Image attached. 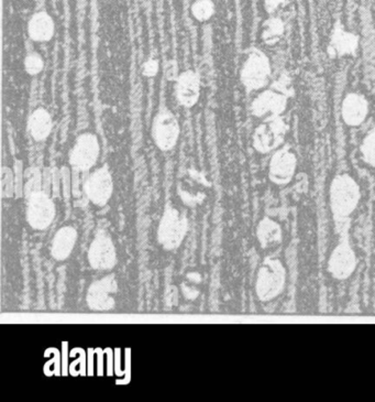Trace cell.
<instances>
[{"instance_id":"obj_1","label":"cell","mask_w":375,"mask_h":402,"mask_svg":"<svg viewBox=\"0 0 375 402\" xmlns=\"http://www.w3.org/2000/svg\"><path fill=\"white\" fill-rule=\"evenodd\" d=\"M360 199V188L354 179L348 175L335 178L330 185L329 200L336 224L348 221L351 214L356 211Z\"/></svg>"},{"instance_id":"obj_2","label":"cell","mask_w":375,"mask_h":402,"mask_svg":"<svg viewBox=\"0 0 375 402\" xmlns=\"http://www.w3.org/2000/svg\"><path fill=\"white\" fill-rule=\"evenodd\" d=\"M286 270L280 260L266 258L256 276V292L261 301H272L284 291Z\"/></svg>"},{"instance_id":"obj_3","label":"cell","mask_w":375,"mask_h":402,"mask_svg":"<svg viewBox=\"0 0 375 402\" xmlns=\"http://www.w3.org/2000/svg\"><path fill=\"white\" fill-rule=\"evenodd\" d=\"M271 76L270 60L263 52L252 48L240 72V81L246 91H258L268 84Z\"/></svg>"},{"instance_id":"obj_4","label":"cell","mask_w":375,"mask_h":402,"mask_svg":"<svg viewBox=\"0 0 375 402\" xmlns=\"http://www.w3.org/2000/svg\"><path fill=\"white\" fill-rule=\"evenodd\" d=\"M188 229V222L184 214L172 206H166L158 225V239L168 251L180 247Z\"/></svg>"},{"instance_id":"obj_5","label":"cell","mask_w":375,"mask_h":402,"mask_svg":"<svg viewBox=\"0 0 375 402\" xmlns=\"http://www.w3.org/2000/svg\"><path fill=\"white\" fill-rule=\"evenodd\" d=\"M99 140L94 134L85 133L78 136L70 151V165L72 169L87 173L96 165L99 158Z\"/></svg>"},{"instance_id":"obj_6","label":"cell","mask_w":375,"mask_h":402,"mask_svg":"<svg viewBox=\"0 0 375 402\" xmlns=\"http://www.w3.org/2000/svg\"><path fill=\"white\" fill-rule=\"evenodd\" d=\"M152 138L162 151H170L178 145L180 135V123L172 112L161 111L156 114L152 123Z\"/></svg>"},{"instance_id":"obj_7","label":"cell","mask_w":375,"mask_h":402,"mask_svg":"<svg viewBox=\"0 0 375 402\" xmlns=\"http://www.w3.org/2000/svg\"><path fill=\"white\" fill-rule=\"evenodd\" d=\"M358 259L351 246L348 234H344L328 260V271L337 280H346L354 275Z\"/></svg>"},{"instance_id":"obj_8","label":"cell","mask_w":375,"mask_h":402,"mask_svg":"<svg viewBox=\"0 0 375 402\" xmlns=\"http://www.w3.org/2000/svg\"><path fill=\"white\" fill-rule=\"evenodd\" d=\"M27 221L33 229H47L55 217V205L50 194L37 192L28 197Z\"/></svg>"},{"instance_id":"obj_9","label":"cell","mask_w":375,"mask_h":402,"mask_svg":"<svg viewBox=\"0 0 375 402\" xmlns=\"http://www.w3.org/2000/svg\"><path fill=\"white\" fill-rule=\"evenodd\" d=\"M84 193L87 200L97 206H105L114 192V181L107 165L94 171L84 180Z\"/></svg>"},{"instance_id":"obj_10","label":"cell","mask_w":375,"mask_h":402,"mask_svg":"<svg viewBox=\"0 0 375 402\" xmlns=\"http://www.w3.org/2000/svg\"><path fill=\"white\" fill-rule=\"evenodd\" d=\"M266 121L256 128L254 135V147L261 153H268L281 145L288 129L280 116H271Z\"/></svg>"},{"instance_id":"obj_11","label":"cell","mask_w":375,"mask_h":402,"mask_svg":"<svg viewBox=\"0 0 375 402\" xmlns=\"http://www.w3.org/2000/svg\"><path fill=\"white\" fill-rule=\"evenodd\" d=\"M88 261L94 269L110 270L115 267L117 254L107 232L99 231L96 234L88 251Z\"/></svg>"},{"instance_id":"obj_12","label":"cell","mask_w":375,"mask_h":402,"mask_svg":"<svg viewBox=\"0 0 375 402\" xmlns=\"http://www.w3.org/2000/svg\"><path fill=\"white\" fill-rule=\"evenodd\" d=\"M117 281L112 275L94 282L88 289L86 297L88 307L97 311H109L114 309L116 302L112 295L117 292Z\"/></svg>"},{"instance_id":"obj_13","label":"cell","mask_w":375,"mask_h":402,"mask_svg":"<svg viewBox=\"0 0 375 402\" xmlns=\"http://www.w3.org/2000/svg\"><path fill=\"white\" fill-rule=\"evenodd\" d=\"M200 74L192 70L182 72L175 81V97L178 103L185 108H192L198 103L200 97Z\"/></svg>"},{"instance_id":"obj_14","label":"cell","mask_w":375,"mask_h":402,"mask_svg":"<svg viewBox=\"0 0 375 402\" xmlns=\"http://www.w3.org/2000/svg\"><path fill=\"white\" fill-rule=\"evenodd\" d=\"M298 160L290 150H278L273 155L268 167V178L273 183L278 185H286L292 181L295 175Z\"/></svg>"},{"instance_id":"obj_15","label":"cell","mask_w":375,"mask_h":402,"mask_svg":"<svg viewBox=\"0 0 375 402\" xmlns=\"http://www.w3.org/2000/svg\"><path fill=\"white\" fill-rule=\"evenodd\" d=\"M359 45V38L352 32L346 31L340 21L335 25L330 36L328 53L330 58L354 55Z\"/></svg>"},{"instance_id":"obj_16","label":"cell","mask_w":375,"mask_h":402,"mask_svg":"<svg viewBox=\"0 0 375 402\" xmlns=\"http://www.w3.org/2000/svg\"><path fill=\"white\" fill-rule=\"evenodd\" d=\"M286 105H288V96L270 89L261 93L252 102L251 113L256 117H262L266 114H271V116H280L286 111Z\"/></svg>"},{"instance_id":"obj_17","label":"cell","mask_w":375,"mask_h":402,"mask_svg":"<svg viewBox=\"0 0 375 402\" xmlns=\"http://www.w3.org/2000/svg\"><path fill=\"white\" fill-rule=\"evenodd\" d=\"M369 112V104L364 96L360 94L351 93L347 95L342 103L341 114L347 125L360 126L366 121Z\"/></svg>"},{"instance_id":"obj_18","label":"cell","mask_w":375,"mask_h":402,"mask_svg":"<svg viewBox=\"0 0 375 402\" xmlns=\"http://www.w3.org/2000/svg\"><path fill=\"white\" fill-rule=\"evenodd\" d=\"M55 32L54 20L47 11H38L28 23V35L34 42H49Z\"/></svg>"},{"instance_id":"obj_19","label":"cell","mask_w":375,"mask_h":402,"mask_svg":"<svg viewBox=\"0 0 375 402\" xmlns=\"http://www.w3.org/2000/svg\"><path fill=\"white\" fill-rule=\"evenodd\" d=\"M52 129H53V119L51 114L43 107L34 109L28 119V131L32 139L41 143L49 138Z\"/></svg>"},{"instance_id":"obj_20","label":"cell","mask_w":375,"mask_h":402,"mask_svg":"<svg viewBox=\"0 0 375 402\" xmlns=\"http://www.w3.org/2000/svg\"><path fill=\"white\" fill-rule=\"evenodd\" d=\"M77 232L72 226H65L58 231L52 241L51 255L54 259L65 260L75 247Z\"/></svg>"},{"instance_id":"obj_21","label":"cell","mask_w":375,"mask_h":402,"mask_svg":"<svg viewBox=\"0 0 375 402\" xmlns=\"http://www.w3.org/2000/svg\"><path fill=\"white\" fill-rule=\"evenodd\" d=\"M256 238L263 248L280 244L283 238L282 227L276 221L264 217L256 227Z\"/></svg>"},{"instance_id":"obj_22","label":"cell","mask_w":375,"mask_h":402,"mask_svg":"<svg viewBox=\"0 0 375 402\" xmlns=\"http://www.w3.org/2000/svg\"><path fill=\"white\" fill-rule=\"evenodd\" d=\"M284 32V23L278 17L270 18L263 25L262 38L268 45L276 43Z\"/></svg>"},{"instance_id":"obj_23","label":"cell","mask_w":375,"mask_h":402,"mask_svg":"<svg viewBox=\"0 0 375 402\" xmlns=\"http://www.w3.org/2000/svg\"><path fill=\"white\" fill-rule=\"evenodd\" d=\"M214 11L216 7L212 0H195L190 7L192 17L200 23L210 20L214 15Z\"/></svg>"},{"instance_id":"obj_24","label":"cell","mask_w":375,"mask_h":402,"mask_svg":"<svg viewBox=\"0 0 375 402\" xmlns=\"http://www.w3.org/2000/svg\"><path fill=\"white\" fill-rule=\"evenodd\" d=\"M27 178V183L25 184L23 194L26 197H31L32 194L37 192L43 191L42 190V172L39 168H30L25 173Z\"/></svg>"},{"instance_id":"obj_25","label":"cell","mask_w":375,"mask_h":402,"mask_svg":"<svg viewBox=\"0 0 375 402\" xmlns=\"http://www.w3.org/2000/svg\"><path fill=\"white\" fill-rule=\"evenodd\" d=\"M363 160L371 167H375V126L361 145Z\"/></svg>"},{"instance_id":"obj_26","label":"cell","mask_w":375,"mask_h":402,"mask_svg":"<svg viewBox=\"0 0 375 402\" xmlns=\"http://www.w3.org/2000/svg\"><path fill=\"white\" fill-rule=\"evenodd\" d=\"M43 69L44 61L43 58L41 57V54L36 51L30 52V53L27 54V57H26L25 59V71L27 72L29 75H38V74L41 73Z\"/></svg>"},{"instance_id":"obj_27","label":"cell","mask_w":375,"mask_h":402,"mask_svg":"<svg viewBox=\"0 0 375 402\" xmlns=\"http://www.w3.org/2000/svg\"><path fill=\"white\" fill-rule=\"evenodd\" d=\"M3 195L4 197H13V194H16L15 188V175L13 171L8 167H4L3 169Z\"/></svg>"},{"instance_id":"obj_28","label":"cell","mask_w":375,"mask_h":402,"mask_svg":"<svg viewBox=\"0 0 375 402\" xmlns=\"http://www.w3.org/2000/svg\"><path fill=\"white\" fill-rule=\"evenodd\" d=\"M13 175H15V188H16V197L20 199L23 195V190H25V184H23V179H25V172H23V163L21 160H16L15 165H13Z\"/></svg>"},{"instance_id":"obj_29","label":"cell","mask_w":375,"mask_h":402,"mask_svg":"<svg viewBox=\"0 0 375 402\" xmlns=\"http://www.w3.org/2000/svg\"><path fill=\"white\" fill-rule=\"evenodd\" d=\"M62 192L66 202L70 201L72 194V170L67 167L61 168Z\"/></svg>"},{"instance_id":"obj_30","label":"cell","mask_w":375,"mask_h":402,"mask_svg":"<svg viewBox=\"0 0 375 402\" xmlns=\"http://www.w3.org/2000/svg\"><path fill=\"white\" fill-rule=\"evenodd\" d=\"M62 175L61 169L52 168V194L53 197H59L61 195Z\"/></svg>"},{"instance_id":"obj_31","label":"cell","mask_w":375,"mask_h":402,"mask_svg":"<svg viewBox=\"0 0 375 402\" xmlns=\"http://www.w3.org/2000/svg\"><path fill=\"white\" fill-rule=\"evenodd\" d=\"M273 89L276 91H280L281 93L284 94L288 97L293 95L292 84L286 76H282L278 81H276L273 85Z\"/></svg>"},{"instance_id":"obj_32","label":"cell","mask_w":375,"mask_h":402,"mask_svg":"<svg viewBox=\"0 0 375 402\" xmlns=\"http://www.w3.org/2000/svg\"><path fill=\"white\" fill-rule=\"evenodd\" d=\"M81 173L82 172L77 171V170L72 169V194H73V197H76V199L81 197L82 195Z\"/></svg>"},{"instance_id":"obj_33","label":"cell","mask_w":375,"mask_h":402,"mask_svg":"<svg viewBox=\"0 0 375 402\" xmlns=\"http://www.w3.org/2000/svg\"><path fill=\"white\" fill-rule=\"evenodd\" d=\"M178 65L175 60H170L165 64V77L170 82H175L178 80Z\"/></svg>"},{"instance_id":"obj_34","label":"cell","mask_w":375,"mask_h":402,"mask_svg":"<svg viewBox=\"0 0 375 402\" xmlns=\"http://www.w3.org/2000/svg\"><path fill=\"white\" fill-rule=\"evenodd\" d=\"M158 69H160L158 62L156 59H150L144 62L142 72H143V75L146 76V77H154L158 74Z\"/></svg>"},{"instance_id":"obj_35","label":"cell","mask_w":375,"mask_h":402,"mask_svg":"<svg viewBox=\"0 0 375 402\" xmlns=\"http://www.w3.org/2000/svg\"><path fill=\"white\" fill-rule=\"evenodd\" d=\"M42 190L45 193H52V169L51 168H44L42 172Z\"/></svg>"},{"instance_id":"obj_36","label":"cell","mask_w":375,"mask_h":402,"mask_svg":"<svg viewBox=\"0 0 375 402\" xmlns=\"http://www.w3.org/2000/svg\"><path fill=\"white\" fill-rule=\"evenodd\" d=\"M286 3V0H266V9L268 13H274L281 5Z\"/></svg>"},{"instance_id":"obj_37","label":"cell","mask_w":375,"mask_h":402,"mask_svg":"<svg viewBox=\"0 0 375 402\" xmlns=\"http://www.w3.org/2000/svg\"><path fill=\"white\" fill-rule=\"evenodd\" d=\"M183 292L185 298L190 300H195L198 295L197 290L190 289V288L185 287V286H183Z\"/></svg>"},{"instance_id":"obj_38","label":"cell","mask_w":375,"mask_h":402,"mask_svg":"<svg viewBox=\"0 0 375 402\" xmlns=\"http://www.w3.org/2000/svg\"><path fill=\"white\" fill-rule=\"evenodd\" d=\"M188 279L190 280H195L196 282H200V279H202V278H200V273H194V276H192V273H190V275L188 276Z\"/></svg>"}]
</instances>
